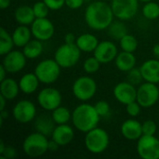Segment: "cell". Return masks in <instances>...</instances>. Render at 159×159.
<instances>
[{"label": "cell", "instance_id": "obj_27", "mask_svg": "<svg viewBox=\"0 0 159 159\" xmlns=\"http://www.w3.org/2000/svg\"><path fill=\"white\" fill-rule=\"evenodd\" d=\"M12 35H9L8 33L4 29L1 28L0 30V54L6 55L11 51L14 46Z\"/></svg>", "mask_w": 159, "mask_h": 159}, {"label": "cell", "instance_id": "obj_18", "mask_svg": "<svg viewBox=\"0 0 159 159\" xmlns=\"http://www.w3.org/2000/svg\"><path fill=\"white\" fill-rule=\"evenodd\" d=\"M143 77L146 82L157 84L159 83V61L148 60L143 63L140 68Z\"/></svg>", "mask_w": 159, "mask_h": 159}, {"label": "cell", "instance_id": "obj_30", "mask_svg": "<svg viewBox=\"0 0 159 159\" xmlns=\"http://www.w3.org/2000/svg\"><path fill=\"white\" fill-rule=\"evenodd\" d=\"M119 41H120V47H121L123 51L133 53L137 49V47H138L137 39L131 34H127Z\"/></svg>", "mask_w": 159, "mask_h": 159}, {"label": "cell", "instance_id": "obj_43", "mask_svg": "<svg viewBox=\"0 0 159 159\" xmlns=\"http://www.w3.org/2000/svg\"><path fill=\"white\" fill-rule=\"evenodd\" d=\"M60 147V145L55 142V141H50V142H48V150H50V151H52V152H54V151H56L58 148Z\"/></svg>", "mask_w": 159, "mask_h": 159}, {"label": "cell", "instance_id": "obj_25", "mask_svg": "<svg viewBox=\"0 0 159 159\" xmlns=\"http://www.w3.org/2000/svg\"><path fill=\"white\" fill-rule=\"evenodd\" d=\"M32 31L26 25H20L15 29L12 34V38L15 46L17 47H24L30 40L32 35Z\"/></svg>", "mask_w": 159, "mask_h": 159}, {"label": "cell", "instance_id": "obj_16", "mask_svg": "<svg viewBox=\"0 0 159 159\" xmlns=\"http://www.w3.org/2000/svg\"><path fill=\"white\" fill-rule=\"evenodd\" d=\"M117 48L111 41H103L99 43L94 50V56L101 63H108L117 56Z\"/></svg>", "mask_w": 159, "mask_h": 159}, {"label": "cell", "instance_id": "obj_32", "mask_svg": "<svg viewBox=\"0 0 159 159\" xmlns=\"http://www.w3.org/2000/svg\"><path fill=\"white\" fill-rule=\"evenodd\" d=\"M53 120V119H52ZM52 120L48 119V117H40L35 124L36 129L39 130L38 132L43 133L44 135H48L50 132L52 133L54 129H53V124H52Z\"/></svg>", "mask_w": 159, "mask_h": 159}, {"label": "cell", "instance_id": "obj_31", "mask_svg": "<svg viewBox=\"0 0 159 159\" xmlns=\"http://www.w3.org/2000/svg\"><path fill=\"white\" fill-rule=\"evenodd\" d=\"M143 16L148 20H156L159 17V5L155 2H147L143 8Z\"/></svg>", "mask_w": 159, "mask_h": 159}, {"label": "cell", "instance_id": "obj_5", "mask_svg": "<svg viewBox=\"0 0 159 159\" xmlns=\"http://www.w3.org/2000/svg\"><path fill=\"white\" fill-rule=\"evenodd\" d=\"M80 48L77 45L65 43L61 45L55 52L54 60L62 68H70L77 63L80 58Z\"/></svg>", "mask_w": 159, "mask_h": 159}, {"label": "cell", "instance_id": "obj_35", "mask_svg": "<svg viewBox=\"0 0 159 159\" xmlns=\"http://www.w3.org/2000/svg\"><path fill=\"white\" fill-rule=\"evenodd\" d=\"M128 73H129V75H128V82H129L130 84H132L134 86L141 84L143 77V75H142V72H141L140 69L133 68L130 71H129Z\"/></svg>", "mask_w": 159, "mask_h": 159}, {"label": "cell", "instance_id": "obj_36", "mask_svg": "<svg viewBox=\"0 0 159 159\" xmlns=\"http://www.w3.org/2000/svg\"><path fill=\"white\" fill-rule=\"evenodd\" d=\"M157 132V124L153 120H146L143 124V135L154 136Z\"/></svg>", "mask_w": 159, "mask_h": 159}, {"label": "cell", "instance_id": "obj_23", "mask_svg": "<svg viewBox=\"0 0 159 159\" xmlns=\"http://www.w3.org/2000/svg\"><path fill=\"white\" fill-rule=\"evenodd\" d=\"M19 89H20L19 84L12 78H6L3 81H1V85H0L1 95L5 97L7 101L16 98L19 93Z\"/></svg>", "mask_w": 159, "mask_h": 159}, {"label": "cell", "instance_id": "obj_14", "mask_svg": "<svg viewBox=\"0 0 159 159\" xmlns=\"http://www.w3.org/2000/svg\"><path fill=\"white\" fill-rule=\"evenodd\" d=\"M26 64V57L23 52L13 50L5 55L3 60V66L7 73H18L24 68Z\"/></svg>", "mask_w": 159, "mask_h": 159}, {"label": "cell", "instance_id": "obj_12", "mask_svg": "<svg viewBox=\"0 0 159 159\" xmlns=\"http://www.w3.org/2000/svg\"><path fill=\"white\" fill-rule=\"evenodd\" d=\"M12 115L18 122L26 124L34 118L36 115V109L32 102L27 100H22L20 101L14 106L12 110Z\"/></svg>", "mask_w": 159, "mask_h": 159}, {"label": "cell", "instance_id": "obj_8", "mask_svg": "<svg viewBox=\"0 0 159 159\" xmlns=\"http://www.w3.org/2000/svg\"><path fill=\"white\" fill-rule=\"evenodd\" d=\"M137 152L143 159H159V140L155 136L143 135L138 140Z\"/></svg>", "mask_w": 159, "mask_h": 159}, {"label": "cell", "instance_id": "obj_4", "mask_svg": "<svg viewBox=\"0 0 159 159\" xmlns=\"http://www.w3.org/2000/svg\"><path fill=\"white\" fill-rule=\"evenodd\" d=\"M23 151L31 157H38L43 156L48 150V141L41 132L30 134L23 142Z\"/></svg>", "mask_w": 159, "mask_h": 159}, {"label": "cell", "instance_id": "obj_26", "mask_svg": "<svg viewBox=\"0 0 159 159\" xmlns=\"http://www.w3.org/2000/svg\"><path fill=\"white\" fill-rule=\"evenodd\" d=\"M43 51V45L40 40H30L23 47V54L27 59H35L41 55Z\"/></svg>", "mask_w": 159, "mask_h": 159}, {"label": "cell", "instance_id": "obj_1", "mask_svg": "<svg viewBox=\"0 0 159 159\" xmlns=\"http://www.w3.org/2000/svg\"><path fill=\"white\" fill-rule=\"evenodd\" d=\"M114 12L112 7L102 1L89 4L85 12L87 24L93 30H104L113 22Z\"/></svg>", "mask_w": 159, "mask_h": 159}, {"label": "cell", "instance_id": "obj_39", "mask_svg": "<svg viewBox=\"0 0 159 159\" xmlns=\"http://www.w3.org/2000/svg\"><path fill=\"white\" fill-rule=\"evenodd\" d=\"M47 6L49 7V9L52 10H58L61 7H62V6L65 4V0H43Z\"/></svg>", "mask_w": 159, "mask_h": 159}, {"label": "cell", "instance_id": "obj_20", "mask_svg": "<svg viewBox=\"0 0 159 159\" xmlns=\"http://www.w3.org/2000/svg\"><path fill=\"white\" fill-rule=\"evenodd\" d=\"M136 63V58L132 52L122 51L117 54L116 58V65L118 70L122 72H129L134 68Z\"/></svg>", "mask_w": 159, "mask_h": 159}, {"label": "cell", "instance_id": "obj_50", "mask_svg": "<svg viewBox=\"0 0 159 159\" xmlns=\"http://www.w3.org/2000/svg\"><path fill=\"white\" fill-rule=\"evenodd\" d=\"M140 1H142V2H150V1H152V0H140Z\"/></svg>", "mask_w": 159, "mask_h": 159}, {"label": "cell", "instance_id": "obj_2", "mask_svg": "<svg viewBox=\"0 0 159 159\" xmlns=\"http://www.w3.org/2000/svg\"><path fill=\"white\" fill-rule=\"evenodd\" d=\"M100 117L95 107L88 103L78 105L72 114V121L75 128L85 133L97 127Z\"/></svg>", "mask_w": 159, "mask_h": 159}, {"label": "cell", "instance_id": "obj_6", "mask_svg": "<svg viewBox=\"0 0 159 159\" xmlns=\"http://www.w3.org/2000/svg\"><path fill=\"white\" fill-rule=\"evenodd\" d=\"M61 66L55 60H45L37 64L34 70V74L38 77L39 81L45 84L54 83L60 76Z\"/></svg>", "mask_w": 159, "mask_h": 159}, {"label": "cell", "instance_id": "obj_33", "mask_svg": "<svg viewBox=\"0 0 159 159\" xmlns=\"http://www.w3.org/2000/svg\"><path fill=\"white\" fill-rule=\"evenodd\" d=\"M100 64H101V62L99 61V60L95 56L90 57V58H89V59H87L85 61V62H84V70L88 74H94L99 70Z\"/></svg>", "mask_w": 159, "mask_h": 159}, {"label": "cell", "instance_id": "obj_21", "mask_svg": "<svg viewBox=\"0 0 159 159\" xmlns=\"http://www.w3.org/2000/svg\"><path fill=\"white\" fill-rule=\"evenodd\" d=\"M39 82L40 81L35 74H26L19 82L20 89L25 94H32L37 89Z\"/></svg>", "mask_w": 159, "mask_h": 159}, {"label": "cell", "instance_id": "obj_47", "mask_svg": "<svg viewBox=\"0 0 159 159\" xmlns=\"http://www.w3.org/2000/svg\"><path fill=\"white\" fill-rule=\"evenodd\" d=\"M7 116H8V113H7V111H6L5 109H4V110H1V112H0V118H1V120L6 119Z\"/></svg>", "mask_w": 159, "mask_h": 159}, {"label": "cell", "instance_id": "obj_29", "mask_svg": "<svg viewBox=\"0 0 159 159\" xmlns=\"http://www.w3.org/2000/svg\"><path fill=\"white\" fill-rule=\"evenodd\" d=\"M108 34L111 37L120 40L124 35L128 34V29L125 24L121 21H115L108 27Z\"/></svg>", "mask_w": 159, "mask_h": 159}, {"label": "cell", "instance_id": "obj_46", "mask_svg": "<svg viewBox=\"0 0 159 159\" xmlns=\"http://www.w3.org/2000/svg\"><path fill=\"white\" fill-rule=\"evenodd\" d=\"M6 101H7L5 97L0 95V110H4L6 106Z\"/></svg>", "mask_w": 159, "mask_h": 159}, {"label": "cell", "instance_id": "obj_15", "mask_svg": "<svg viewBox=\"0 0 159 159\" xmlns=\"http://www.w3.org/2000/svg\"><path fill=\"white\" fill-rule=\"evenodd\" d=\"M114 95L119 102L127 105L137 100V89L129 82H121L115 87Z\"/></svg>", "mask_w": 159, "mask_h": 159}, {"label": "cell", "instance_id": "obj_9", "mask_svg": "<svg viewBox=\"0 0 159 159\" xmlns=\"http://www.w3.org/2000/svg\"><path fill=\"white\" fill-rule=\"evenodd\" d=\"M159 99V89L156 84L146 82L137 89V102L143 108H149L157 103Z\"/></svg>", "mask_w": 159, "mask_h": 159}, {"label": "cell", "instance_id": "obj_38", "mask_svg": "<svg viewBox=\"0 0 159 159\" xmlns=\"http://www.w3.org/2000/svg\"><path fill=\"white\" fill-rule=\"evenodd\" d=\"M141 105L138 102H132L129 104H127V113L132 116V117H135V116H138L140 112H141Z\"/></svg>", "mask_w": 159, "mask_h": 159}, {"label": "cell", "instance_id": "obj_19", "mask_svg": "<svg viewBox=\"0 0 159 159\" xmlns=\"http://www.w3.org/2000/svg\"><path fill=\"white\" fill-rule=\"evenodd\" d=\"M75 133L73 129L67 125H58L52 132V140L55 141L60 146H65L69 144L74 139Z\"/></svg>", "mask_w": 159, "mask_h": 159}, {"label": "cell", "instance_id": "obj_37", "mask_svg": "<svg viewBox=\"0 0 159 159\" xmlns=\"http://www.w3.org/2000/svg\"><path fill=\"white\" fill-rule=\"evenodd\" d=\"M94 107H95L97 113L99 114V116L101 117L102 116H106L109 114V112H110V106L104 101H100V102H96Z\"/></svg>", "mask_w": 159, "mask_h": 159}, {"label": "cell", "instance_id": "obj_49", "mask_svg": "<svg viewBox=\"0 0 159 159\" xmlns=\"http://www.w3.org/2000/svg\"><path fill=\"white\" fill-rule=\"evenodd\" d=\"M5 148H6V146H5V144H4V143L1 142V143H0V154H2V153L4 152Z\"/></svg>", "mask_w": 159, "mask_h": 159}, {"label": "cell", "instance_id": "obj_44", "mask_svg": "<svg viewBox=\"0 0 159 159\" xmlns=\"http://www.w3.org/2000/svg\"><path fill=\"white\" fill-rule=\"evenodd\" d=\"M6 73H7V70L5 69V67H4L3 65H1V66H0V82L7 78V77H6Z\"/></svg>", "mask_w": 159, "mask_h": 159}, {"label": "cell", "instance_id": "obj_22", "mask_svg": "<svg viewBox=\"0 0 159 159\" xmlns=\"http://www.w3.org/2000/svg\"><path fill=\"white\" fill-rule=\"evenodd\" d=\"M75 44L81 51L91 52L96 49L97 46L99 45V41L95 35L91 34H84L76 38Z\"/></svg>", "mask_w": 159, "mask_h": 159}, {"label": "cell", "instance_id": "obj_11", "mask_svg": "<svg viewBox=\"0 0 159 159\" xmlns=\"http://www.w3.org/2000/svg\"><path fill=\"white\" fill-rule=\"evenodd\" d=\"M37 101L43 109L47 111H53L57 107L61 106V95L60 91L54 88H46L39 92Z\"/></svg>", "mask_w": 159, "mask_h": 159}, {"label": "cell", "instance_id": "obj_13", "mask_svg": "<svg viewBox=\"0 0 159 159\" xmlns=\"http://www.w3.org/2000/svg\"><path fill=\"white\" fill-rule=\"evenodd\" d=\"M31 31L35 39L46 41L52 37L54 34V25L47 18H36L32 23Z\"/></svg>", "mask_w": 159, "mask_h": 159}, {"label": "cell", "instance_id": "obj_42", "mask_svg": "<svg viewBox=\"0 0 159 159\" xmlns=\"http://www.w3.org/2000/svg\"><path fill=\"white\" fill-rule=\"evenodd\" d=\"M76 42V38L74 34L72 33H69L65 35V43H68V44H75Z\"/></svg>", "mask_w": 159, "mask_h": 159}, {"label": "cell", "instance_id": "obj_7", "mask_svg": "<svg viewBox=\"0 0 159 159\" xmlns=\"http://www.w3.org/2000/svg\"><path fill=\"white\" fill-rule=\"evenodd\" d=\"M72 89L76 99L82 102H87L95 95L97 91V84L91 77L81 76L75 81Z\"/></svg>", "mask_w": 159, "mask_h": 159}, {"label": "cell", "instance_id": "obj_17", "mask_svg": "<svg viewBox=\"0 0 159 159\" xmlns=\"http://www.w3.org/2000/svg\"><path fill=\"white\" fill-rule=\"evenodd\" d=\"M121 133L127 140H139L143 136V125L134 119L126 120L121 126Z\"/></svg>", "mask_w": 159, "mask_h": 159}, {"label": "cell", "instance_id": "obj_34", "mask_svg": "<svg viewBox=\"0 0 159 159\" xmlns=\"http://www.w3.org/2000/svg\"><path fill=\"white\" fill-rule=\"evenodd\" d=\"M33 9H34L35 18H47L49 7L47 6V4L44 1H39L34 5Z\"/></svg>", "mask_w": 159, "mask_h": 159}, {"label": "cell", "instance_id": "obj_28", "mask_svg": "<svg viewBox=\"0 0 159 159\" xmlns=\"http://www.w3.org/2000/svg\"><path fill=\"white\" fill-rule=\"evenodd\" d=\"M71 117H72V115H71L70 111L65 107L59 106L52 111L53 122L58 125L67 124V122L70 120Z\"/></svg>", "mask_w": 159, "mask_h": 159}, {"label": "cell", "instance_id": "obj_3", "mask_svg": "<svg viewBox=\"0 0 159 159\" xmlns=\"http://www.w3.org/2000/svg\"><path fill=\"white\" fill-rule=\"evenodd\" d=\"M85 145L90 153L102 154L109 145V136L104 129L96 127L87 132L85 137Z\"/></svg>", "mask_w": 159, "mask_h": 159}, {"label": "cell", "instance_id": "obj_41", "mask_svg": "<svg viewBox=\"0 0 159 159\" xmlns=\"http://www.w3.org/2000/svg\"><path fill=\"white\" fill-rule=\"evenodd\" d=\"M84 3V0H65V5L72 8V9H76L79 8Z\"/></svg>", "mask_w": 159, "mask_h": 159}, {"label": "cell", "instance_id": "obj_45", "mask_svg": "<svg viewBox=\"0 0 159 159\" xmlns=\"http://www.w3.org/2000/svg\"><path fill=\"white\" fill-rule=\"evenodd\" d=\"M9 5H10V0H0V7L2 9L8 7Z\"/></svg>", "mask_w": 159, "mask_h": 159}, {"label": "cell", "instance_id": "obj_48", "mask_svg": "<svg viewBox=\"0 0 159 159\" xmlns=\"http://www.w3.org/2000/svg\"><path fill=\"white\" fill-rule=\"evenodd\" d=\"M153 52H154V55H155L156 57L159 58V44L155 45V47H154V48H153Z\"/></svg>", "mask_w": 159, "mask_h": 159}, {"label": "cell", "instance_id": "obj_10", "mask_svg": "<svg viewBox=\"0 0 159 159\" xmlns=\"http://www.w3.org/2000/svg\"><path fill=\"white\" fill-rule=\"evenodd\" d=\"M138 0H112L111 7L114 15L121 20L133 18L138 11Z\"/></svg>", "mask_w": 159, "mask_h": 159}, {"label": "cell", "instance_id": "obj_40", "mask_svg": "<svg viewBox=\"0 0 159 159\" xmlns=\"http://www.w3.org/2000/svg\"><path fill=\"white\" fill-rule=\"evenodd\" d=\"M1 155V158L2 159H12L16 157V150L10 146H7L5 148L4 152Z\"/></svg>", "mask_w": 159, "mask_h": 159}, {"label": "cell", "instance_id": "obj_24", "mask_svg": "<svg viewBox=\"0 0 159 159\" xmlns=\"http://www.w3.org/2000/svg\"><path fill=\"white\" fill-rule=\"evenodd\" d=\"M15 19L21 25L32 24L36 19L33 7L29 6H20L15 11Z\"/></svg>", "mask_w": 159, "mask_h": 159}]
</instances>
